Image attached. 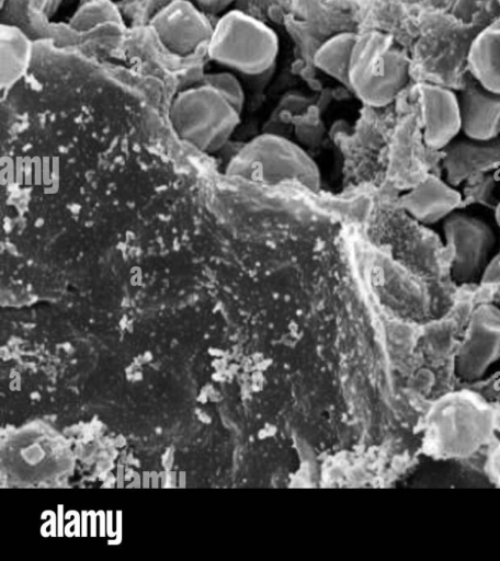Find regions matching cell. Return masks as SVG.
Instances as JSON below:
<instances>
[{"label": "cell", "mask_w": 500, "mask_h": 561, "mask_svg": "<svg viewBox=\"0 0 500 561\" xmlns=\"http://www.w3.org/2000/svg\"><path fill=\"white\" fill-rule=\"evenodd\" d=\"M240 114L226 96L203 82L179 92L169 110L179 137L209 153L230 138L240 122Z\"/></svg>", "instance_id": "277c9868"}, {"label": "cell", "mask_w": 500, "mask_h": 561, "mask_svg": "<svg viewBox=\"0 0 500 561\" xmlns=\"http://www.w3.org/2000/svg\"><path fill=\"white\" fill-rule=\"evenodd\" d=\"M204 12L217 14L224 11L234 0H192Z\"/></svg>", "instance_id": "ffe728a7"}, {"label": "cell", "mask_w": 500, "mask_h": 561, "mask_svg": "<svg viewBox=\"0 0 500 561\" xmlns=\"http://www.w3.org/2000/svg\"><path fill=\"white\" fill-rule=\"evenodd\" d=\"M226 172L265 185L297 181L311 191H318L321 181L317 163L299 145L269 133L248 141Z\"/></svg>", "instance_id": "7a4b0ae2"}, {"label": "cell", "mask_w": 500, "mask_h": 561, "mask_svg": "<svg viewBox=\"0 0 500 561\" xmlns=\"http://www.w3.org/2000/svg\"><path fill=\"white\" fill-rule=\"evenodd\" d=\"M479 282L495 285L500 298V250L491 257Z\"/></svg>", "instance_id": "d6986e66"}, {"label": "cell", "mask_w": 500, "mask_h": 561, "mask_svg": "<svg viewBox=\"0 0 500 561\" xmlns=\"http://www.w3.org/2000/svg\"><path fill=\"white\" fill-rule=\"evenodd\" d=\"M446 242L453 245L451 276L458 284L480 280L496 245L492 227L478 216L454 210L442 220Z\"/></svg>", "instance_id": "8992f818"}, {"label": "cell", "mask_w": 500, "mask_h": 561, "mask_svg": "<svg viewBox=\"0 0 500 561\" xmlns=\"http://www.w3.org/2000/svg\"><path fill=\"white\" fill-rule=\"evenodd\" d=\"M457 96L465 136L475 139L500 136V92L486 89L468 72Z\"/></svg>", "instance_id": "8fae6325"}, {"label": "cell", "mask_w": 500, "mask_h": 561, "mask_svg": "<svg viewBox=\"0 0 500 561\" xmlns=\"http://www.w3.org/2000/svg\"><path fill=\"white\" fill-rule=\"evenodd\" d=\"M431 424L439 451L445 457L463 458L488 440L493 415L471 396L453 393L436 404Z\"/></svg>", "instance_id": "5b68a950"}, {"label": "cell", "mask_w": 500, "mask_h": 561, "mask_svg": "<svg viewBox=\"0 0 500 561\" xmlns=\"http://www.w3.org/2000/svg\"><path fill=\"white\" fill-rule=\"evenodd\" d=\"M442 150L445 181L455 187L475 175L500 167V136L491 139L456 137Z\"/></svg>", "instance_id": "30bf717a"}, {"label": "cell", "mask_w": 500, "mask_h": 561, "mask_svg": "<svg viewBox=\"0 0 500 561\" xmlns=\"http://www.w3.org/2000/svg\"><path fill=\"white\" fill-rule=\"evenodd\" d=\"M493 467H495L497 473L500 476V445L497 448L495 456H493Z\"/></svg>", "instance_id": "7402d4cb"}, {"label": "cell", "mask_w": 500, "mask_h": 561, "mask_svg": "<svg viewBox=\"0 0 500 561\" xmlns=\"http://www.w3.org/2000/svg\"><path fill=\"white\" fill-rule=\"evenodd\" d=\"M462 203L463 196L455 186L433 174H429L397 202L400 208L425 225L443 220Z\"/></svg>", "instance_id": "7c38bea8"}, {"label": "cell", "mask_w": 500, "mask_h": 561, "mask_svg": "<svg viewBox=\"0 0 500 561\" xmlns=\"http://www.w3.org/2000/svg\"><path fill=\"white\" fill-rule=\"evenodd\" d=\"M70 26L77 31H89L105 23L123 25L122 14L111 0H88L71 16Z\"/></svg>", "instance_id": "2e32d148"}, {"label": "cell", "mask_w": 500, "mask_h": 561, "mask_svg": "<svg viewBox=\"0 0 500 561\" xmlns=\"http://www.w3.org/2000/svg\"><path fill=\"white\" fill-rule=\"evenodd\" d=\"M417 92L424 144L433 149H443L462 130L458 96L448 88L427 82L419 83Z\"/></svg>", "instance_id": "9c48e42d"}, {"label": "cell", "mask_w": 500, "mask_h": 561, "mask_svg": "<svg viewBox=\"0 0 500 561\" xmlns=\"http://www.w3.org/2000/svg\"><path fill=\"white\" fill-rule=\"evenodd\" d=\"M159 41L172 53L189 55L209 41L214 26L192 0H170L151 18Z\"/></svg>", "instance_id": "ba28073f"}, {"label": "cell", "mask_w": 500, "mask_h": 561, "mask_svg": "<svg viewBox=\"0 0 500 561\" xmlns=\"http://www.w3.org/2000/svg\"><path fill=\"white\" fill-rule=\"evenodd\" d=\"M279 37L262 21L239 10L224 13L208 41L211 59L243 75L271 70L279 55Z\"/></svg>", "instance_id": "3957f363"}, {"label": "cell", "mask_w": 500, "mask_h": 561, "mask_svg": "<svg viewBox=\"0 0 500 561\" xmlns=\"http://www.w3.org/2000/svg\"><path fill=\"white\" fill-rule=\"evenodd\" d=\"M219 91L231 104L241 112L245 104V92L240 81L229 71L206 73L202 81Z\"/></svg>", "instance_id": "e0dca14e"}, {"label": "cell", "mask_w": 500, "mask_h": 561, "mask_svg": "<svg viewBox=\"0 0 500 561\" xmlns=\"http://www.w3.org/2000/svg\"><path fill=\"white\" fill-rule=\"evenodd\" d=\"M63 0H29L32 9L36 12L50 16L56 12Z\"/></svg>", "instance_id": "44dd1931"}, {"label": "cell", "mask_w": 500, "mask_h": 561, "mask_svg": "<svg viewBox=\"0 0 500 561\" xmlns=\"http://www.w3.org/2000/svg\"><path fill=\"white\" fill-rule=\"evenodd\" d=\"M493 179L491 176H484V181L479 183L475 190H471L469 197H474L475 202L481 203L482 205L495 208L497 202L491 197L493 191Z\"/></svg>", "instance_id": "ac0fdd59"}, {"label": "cell", "mask_w": 500, "mask_h": 561, "mask_svg": "<svg viewBox=\"0 0 500 561\" xmlns=\"http://www.w3.org/2000/svg\"><path fill=\"white\" fill-rule=\"evenodd\" d=\"M500 360V308L481 304L471 313L454 368L465 380H476Z\"/></svg>", "instance_id": "52a82bcc"}, {"label": "cell", "mask_w": 500, "mask_h": 561, "mask_svg": "<svg viewBox=\"0 0 500 561\" xmlns=\"http://www.w3.org/2000/svg\"><path fill=\"white\" fill-rule=\"evenodd\" d=\"M468 72L486 89L500 92V18L474 38L467 57Z\"/></svg>", "instance_id": "4fadbf2b"}, {"label": "cell", "mask_w": 500, "mask_h": 561, "mask_svg": "<svg viewBox=\"0 0 500 561\" xmlns=\"http://www.w3.org/2000/svg\"><path fill=\"white\" fill-rule=\"evenodd\" d=\"M1 87L9 89L27 71L32 57V42L16 25L1 24L0 28Z\"/></svg>", "instance_id": "5bb4252c"}, {"label": "cell", "mask_w": 500, "mask_h": 561, "mask_svg": "<svg viewBox=\"0 0 500 561\" xmlns=\"http://www.w3.org/2000/svg\"><path fill=\"white\" fill-rule=\"evenodd\" d=\"M354 32L332 35L316 50L314 65L349 89V67L357 38Z\"/></svg>", "instance_id": "9a60e30c"}, {"label": "cell", "mask_w": 500, "mask_h": 561, "mask_svg": "<svg viewBox=\"0 0 500 561\" xmlns=\"http://www.w3.org/2000/svg\"><path fill=\"white\" fill-rule=\"evenodd\" d=\"M493 210H495L496 222H497L498 227L500 228V201L497 202Z\"/></svg>", "instance_id": "603a6c76"}, {"label": "cell", "mask_w": 500, "mask_h": 561, "mask_svg": "<svg viewBox=\"0 0 500 561\" xmlns=\"http://www.w3.org/2000/svg\"><path fill=\"white\" fill-rule=\"evenodd\" d=\"M410 59L386 32L357 35L349 67V90L363 103L382 107L391 103L409 81Z\"/></svg>", "instance_id": "6da1fadb"}]
</instances>
